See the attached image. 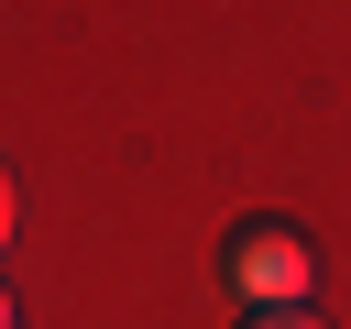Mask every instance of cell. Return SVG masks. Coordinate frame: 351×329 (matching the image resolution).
<instances>
[{
  "label": "cell",
  "instance_id": "1",
  "mask_svg": "<svg viewBox=\"0 0 351 329\" xmlns=\"http://www.w3.org/2000/svg\"><path fill=\"white\" fill-rule=\"evenodd\" d=\"M219 274H230V296H252V307H307L318 252H307V230H285V219H241L230 252H219Z\"/></svg>",
  "mask_w": 351,
  "mask_h": 329
},
{
  "label": "cell",
  "instance_id": "2",
  "mask_svg": "<svg viewBox=\"0 0 351 329\" xmlns=\"http://www.w3.org/2000/svg\"><path fill=\"white\" fill-rule=\"evenodd\" d=\"M241 329H329V318H318V307H252Z\"/></svg>",
  "mask_w": 351,
  "mask_h": 329
},
{
  "label": "cell",
  "instance_id": "3",
  "mask_svg": "<svg viewBox=\"0 0 351 329\" xmlns=\"http://www.w3.org/2000/svg\"><path fill=\"white\" fill-rule=\"evenodd\" d=\"M0 241H11V164H0Z\"/></svg>",
  "mask_w": 351,
  "mask_h": 329
},
{
  "label": "cell",
  "instance_id": "4",
  "mask_svg": "<svg viewBox=\"0 0 351 329\" xmlns=\"http://www.w3.org/2000/svg\"><path fill=\"white\" fill-rule=\"evenodd\" d=\"M0 329H11V285H0Z\"/></svg>",
  "mask_w": 351,
  "mask_h": 329
}]
</instances>
